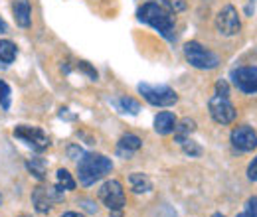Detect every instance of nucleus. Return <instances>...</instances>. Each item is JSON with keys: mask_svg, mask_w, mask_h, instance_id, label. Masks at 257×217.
<instances>
[{"mask_svg": "<svg viewBox=\"0 0 257 217\" xmlns=\"http://www.w3.org/2000/svg\"><path fill=\"white\" fill-rule=\"evenodd\" d=\"M77 69H81L83 73H87L91 81H97V71L87 62H77Z\"/></svg>", "mask_w": 257, "mask_h": 217, "instance_id": "obj_25", "label": "nucleus"}, {"mask_svg": "<svg viewBox=\"0 0 257 217\" xmlns=\"http://www.w3.org/2000/svg\"><path fill=\"white\" fill-rule=\"evenodd\" d=\"M216 28L225 38H231V36L239 34V30H241V20H239V14H237L235 6L227 4V6H224L218 12V16H216Z\"/></svg>", "mask_w": 257, "mask_h": 217, "instance_id": "obj_9", "label": "nucleus"}, {"mask_svg": "<svg viewBox=\"0 0 257 217\" xmlns=\"http://www.w3.org/2000/svg\"><path fill=\"white\" fill-rule=\"evenodd\" d=\"M137 18H139V22L155 28L164 40H168V42H174L176 40V34H174V30H176V20H174V14L166 6H162L159 2H153V0L151 2H145L139 8Z\"/></svg>", "mask_w": 257, "mask_h": 217, "instance_id": "obj_1", "label": "nucleus"}, {"mask_svg": "<svg viewBox=\"0 0 257 217\" xmlns=\"http://www.w3.org/2000/svg\"><path fill=\"white\" fill-rule=\"evenodd\" d=\"M208 109H210V115L212 119L218 124H229L235 121V107L231 105L229 97H220V95H214L210 101H208Z\"/></svg>", "mask_w": 257, "mask_h": 217, "instance_id": "obj_8", "label": "nucleus"}, {"mask_svg": "<svg viewBox=\"0 0 257 217\" xmlns=\"http://www.w3.org/2000/svg\"><path fill=\"white\" fill-rule=\"evenodd\" d=\"M184 58H186V62L190 63L192 67L202 69V71H210V69H216L220 65V56L214 54L212 50L204 48L198 42L184 44Z\"/></svg>", "mask_w": 257, "mask_h": 217, "instance_id": "obj_3", "label": "nucleus"}, {"mask_svg": "<svg viewBox=\"0 0 257 217\" xmlns=\"http://www.w3.org/2000/svg\"><path fill=\"white\" fill-rule=\"evenodd\" d=\"M162 6H166L172 14L186 10V0H162Z\"/></svg>", "mask_w": 257, "mask_h": 217, "instance_id": "obj_24", "label": "nucleus"}, {"mask_svg": "<svg viewBox=\"0 0 257 217\" xmlns=\"http://www.w3.org/2000/svg\"><path fill=\"white\" fill-rule=\"evenodd\" d=\"M141 146H143V140L137 134H123L119 144H117V154L123 156V158H128V156L135 154Z\"/></svg>", "mask_w": 257, "mask_h": 217, "instance_id": "obj_14", "label": "nucleus"}, {"mask_svg": "<svg viewBox=\"0 0 257 217\" xmlns=\"http://www.w3.org/2000/svg\"><path fill=\"white\" fill-rule=\"evenodd\" d=\"M64 201V189L58 186H38L32 191V205L38 213H48L56 203Z\"/></svg>", "mask_w": 257, "mask_h": 217, "instance_id": "obj_6", "label": "nucleus"}, {"mask_svg": "<svg viewBox=\"0 0 257 217\" xmlns=\"http://www.w3.org/2000/svg\"><path fill=\"white\" fill-rule=\"evenodd\" d=\"M128 186H131V189H133L135 193H149V191L153 189V182H151V178H149L147 174H143V172H133V174L128 176Z\"/></svg>", "mask_w": 257, "mask_h": 217, "instance_id": "obj_15", "label": "nucleus"}, {"mask_svg": "<svg viewBox=\"0 0 257 217\" xmlns=\"http://www.w3.org/2000/svg\"><path fill=\"white\" fill-rule=\"evenodd\" d=\"M231 146L237 152H251L257 148V132L249 124H239L231 130Z\"/></svg>", "mask_w": 257, "mask_h": 217, "instance_id": "obj_11", "label": "nucleus"}, {"mask_svg": "<svg viewBox=\"0 0 257 217\" xmlns=\"http://www.w3.org/2000/svg\"><path fill=\"white\" fill-rule=\"evenodd\" d=\"M247 178L251 182H257V156L249 162V166H247Z\"/></svg>", "mask_w": 257, "mask_h": 217, "instance_id": "obj_28", "label": "nucleus"}, {"mask_svg": "<svg viewBox=\"0 0 257 217\" xmlns=\"http://www.w3.org/2000/svg\"><path fill=\"white\" fill-rule=\"evenodd\" d=\"M10 103H12V91H10V87H8L6 81H0V107L4 111H8L10 109Z\"/></svg>", "mask_w": 257, "mask_h": 217, "instance_id": "obj_22", "label": "nucleus"}, {"mask_svg": "<svg viewBox=\"0 0 257 217\" xmlns=\"http://www.w3.org/2000/svg\"><path fill=\"white\" fill-rule=\"evenodd\" d=\"M26 168L30 170V174H32L36 180H40V182H44V180H46L48 162H46L44 158H40V156H36V158H30V160L26 162Z\"/></svg>", "mask_w": 257, "mask_h": 217, "instance_id": "obj_16", "label": "nucleus"}, {"mask_svg": "<svg viewBox=\"0 0 257 217\" xmlns=\"http://www.w3.org/2000/svg\"><path fill=\"white\" fill-rule=\"evenodd\" d=\"M235 217H257V195L249 197L245 201V209L241 213H237Z\"/></svg>", "mask_w": 257, "mask_h": 217, "instance_id": "obj_23", "label": "nucleus"}, {"mask_svg": "<svg viewBox=\"0 0 257 217\" xmlns=\"http://www.w3.org/2000/svg\"><path fill=\"white\" fill-rule=\"evenodd\" d=\"M62 217H83V215L77 213V211H65V213H62Z\"/></svg>", "mask_w": 257, "mask_h": 217, "instance_id": "obj_30", "label": "nucleus"}, {"mask_svg": "<svg viewBox=\"0 0 257 217\" xmlns=\"http://www.w3.org/2000/svg\"><path fill=\"white\" fill-rule=\"evenodd\" d=\"M12 14L20 28H28L32 24V6L30 0H12Z\"/></svg>", "mask_w": 257, "mask_h": 217, "instance_id": "obj_12", "label": "nucleus"}, {"mask_svg": "<svg viewBox=\"0 0 257 217\" xmlns=\"http://www.w3.org/2000/svg\"><path fill=\"white\" fill-rule=\"evenodd\" d=\"M111 170H113L111 158L97 152H85L77 160V180L83 187L93 186L101 178L111 174Z\"/></svg>", "mask_w": 257, "mask_h": 217, "instance_id": "obj_2", "label": "nucleus"}, {"mask_svg": "<svg viewBox=\"0 0 257 217\" xmlns=\"http://www.w3.org/2000/svg\"><path fill=\"white\" fill-rule=\"evenodd\" d=\"M14 136L22 140L26 146H30L34 152H44L50 146V136L40 128V126H30V124H18L14 128Z\"/></svg>", "mask_w": 257, "mask_h": 217, "instance_id": "obj_7", "label": "nucleus"}, {"mask_svg": "<svg viewBox=\"0 0 257 217\" xmlns=\"http://www.w3.org/2000/svg\"><path fill=\"white\" fill-rule=\"evenodd\" d=\"M56 178H58V184H56V186L60 187V189H64V191L65 189H67V191H69V189H75V180L71 178V174H69L65 168H60V170H58Z\"/></svg>", "mask_w": 257, "mask_h": 217, "instance_id": "obj_20", "label": "nucleus"}, {"mask_svg": "<svg viewBox=\"0 0 257 217\" xmlns=\"http://www.w3.org/2000/svg\"><path fill=\"white\" fill-rule=\"evenodd\" d=\"M8 32V26H6V22L0 18V34H6Z\"/></svg>", "mask_w": 257, "mask_h": 217, "instance_id": "obj_31", "label": "nucleus"}, {"mask_svg": "<svg viewBox=\"0 0 257 217\" xmlns=\"http://www.w3.org/2000/svg\"><path fill=\"white\" fill-rule=\"evenodd\" d=\"M231 83L245 95L257 93V67L255 65H245V67H237L231 71L229 75Z\"/></svg>", "mask_w": 257, "mask_h": 217, "instance_id": "obj_10", "label": "nucleus"}, {"mask_svg": "<svg viewBox=\"0 0 257 217\" xmlns=\"http://www.w3.org/2000/svg\"><path fill=\"white\" fill-rule=\"evenodd\" d=\"M212 217H225L224 213H220V211H216V213H212Z\"/></svg>", "mask_w": 257, "mask_h": 217, "instance_id": "obj_32", "label": "nucleus"}, {"mask_svg": "<svg viewBox=\"0 0 257 217\" xmlns=\"http://www.w3.org/2000/svg\"><path fill=\"white\" fill-rule=\"evenodd\" d=\"M0 203H2V197H0Z\"/></svg>", "mask_w": 257, "mask_h": 217, "instance_id": "obj_33", "label": "nucleus"}, {"mask_svg": "<svg viewBox=\"0 0 257 217\" xmlns=\"http://www.w3.org/2000/svg\"><path fill=\"white\" fill-rule=\"evenodd\" d=\"M99 199L111 211L113 217H121L123 207L127 205L125 189L121 186V182H117V180H107L103 186L99 187Z\"/></svg>", "mask_w": 257, "mask_h": 217, "instance_id": "obj_4", "label": "nucleus"}, {"mask_svg": "<svg viewBox=\"0 0 257 217\" xmlns=\"http://www.w3.org/2000/svg\"><path fill=\"white\" fill-rule=\"evenodd\" d=\"M115 105H117V109H119L121 113H128V115H139V111H141L139 101H135V99H131V97H121V99H117Z\"/></svg>", "mask_w": 257, "mask_h": 217, "instance_id": "obj_19", "label": "nucleus"}, {"mask_svg": "<svg viewBox=\"0 0 257 217\" xmlns=\"http://www.w3.org/2000/svg\"><path fill=\"white\" fill-rule=\"evenodd\" d=\"M83 205H85V209H87V211H91V213H95L97 211V207L91 205V201H83Z\"/></svg>", "mask_w": 257, "mask_h": 217, "instance_id": "obj_29", "label": "nucleus"}, {"mask_svg": "<svg viewBox=\"0 0 257 217\" xmlns=\"http://www.w3.org/2000/svg\"><path fill=\"white\" fill-rule=\"evenodd\" d=\"M180 146H182V150H184V154L190 156V158H198V156L202 154V148H200V144L192 140L190 136L188 138H184L182 142H180Z\"/></svg>", "mask_w": 257, "mask_h": 217, "instance_id": "obj_21", "label": "nucleus"}, {"mask_svg": "<svg viewBox=\"0 0 257 217\" xmlns=\"http://www.w3.org/2000/svg\"><path fill=\"white\" fill-rule=\"evenodd\" d=\"M216 95H220V97H229V85H227L225 79H220V81L216 83Z\"/></svg>", "mask_w": 257, "mask_h": 217, "instance_id": "obj_26", "label": "nucleus"}, {"mask_svg": "<svg viewBox=\"0 0 257 217\" xmlns=\"http://www.w3.org/2000/svg\"><path fill=\"white\" fill-rule=\"evenodd\" d=\"M18 56V48L14 42L10 40H0V63L2 65H10Z\"/></svg>", "mask_w": 257, "mask_h": 217, "instance_id": "obj_17", "label": "nucleus"}, {"mask_svg": "<svg viewBox=\"0 0 257 217\" xmlns=\"http://www.w3.org/2000/svg\"><path fill=\"white\" fill-rule=\"evenodd\" d=\"M194 130H196V121L194 119H182L180 123H176V128H174V138H176V142L180 144L184 138H188L190 134H192Z\"/></svg>", "mask_w": 257, "mask_h": 217, "instance_id": "obj_18", "label": "nucleus"}, {"mask_svg": "<svg viewBox=\"0 0 257 217\" xmlns=\"http://www.w3.org/2000/svg\"><path fill=\"white\" fill-rule=\"evenodd\" d=\"M83 154H85V152H83V150H81L77 144H71V146H67V156H69L71 160H79V158H81Z\"/></svg>", "mask_w": 257, "mask_h": 217, "instance_id": "obj_27", "label": "nucleus"}, {"mask_svg": "<svg viewBox=\"0 0 257 217\" xmlns=\"http://www.w3.org/2000/svg\"><path fill=\"white\" fill-rule=\"evenodd\" d=\"M139 93L153 107H172L178 101V95L168 85H151V83H139Z\"/></svg>", "mask_w": 257, "mask_h": 217, "instance_id": "obj_5", "label": "nucleus"}, {"mask_svg": "<svg viewBox=\"0 0 257 217\" xmlns=\"http://www.w3.org/2000/svg\"><path fill=\"white\" fill-rule=\"evenodd\" d=\"M176 117H174V113H170V111H162L159 113L157 117H155V130L161 134V136H166V134H172L174 132V128H176Z\"/></svg>", "mask_w": 257, "mask_h": 217, "instance_id": "obj_13", "label": "nucleus"}]
</instances>
